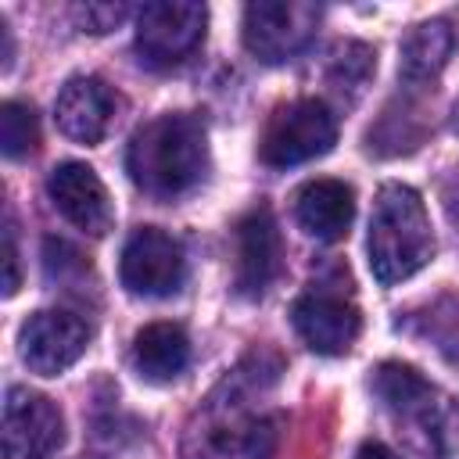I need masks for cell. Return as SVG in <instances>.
I'll use <instances>...</instances> for the list:
<instances>
[{"label": "cell", "mask_w": 459, "mask_h": 459, "mask_svg": "<svg viewBox=\"0 0 459 459\" xmlns=\"http://www.w3.org/2000/svg\"><path fill=\"white\" fill-rule=\"evenodd\" d=\"M276 380L280 359L273 351L244 355L190 416L183 459H269L280 416L265 402Z\"/></svg>", "instance_id": "cell-1"}, {"label": "cell", "mask_w": 459, "mask_h": 459, "mask_svg": "<svg viewBox=\"0 0 459 459\" xmlns=\"http://www.w3.org/2000/svg\"><path fill=\"white\" fill-rule=\"evenodd\" d=\"M208 129L197 115L186 111L143 122L126 147V172L133 186L154 201L190 194L208 176Z\"/></svg>", "instance_id": "cell-2"}, {"label": "cell", "mask_w": 459, "mask_h": 459, "mask_svg": "<svg viewBox=\"0 0 459 459\" xmlns=\"http://www.w3.org/2000/svg\"><path fill=\"white\" fill-rule=\"evenodd\" d=\"M369 269L380 287L416 276L434 258V230L423 197L405 183H384L369 215Z\"/></svg>", "instance_id": "cell-3"}, {"label": "cell", "mask_w": 459, "mask_h": 459, "mask_svg": "<svg viewBox=\"0 0 459 459\" xmlns=\"http://www.w3.org/2000/svg\"><path fill=\"white\" fill-rule=\"evenodd\" d=\"M290 323L298 337L316 351V355H344L359 330H362V312L355 305L348 273L319 276L312 280L290 305Z\"/></svg>", "instance_id": "cell-4"}, {"label": "cell", "mask_w": 459, "mask_h": 459, "mask_svg": "<svg viewBox=\"0 0 459 459\" xmlns=\"http://www.w3.org/2000/svg\"><path fill=\"white\" fill-rule=\"evenodd\" d=\"M337 143V118L319 97H298L280 104L258 140V158L269 169L305 165L323 158Z\"/></svg>", "instance_id": "cell-5"}, {"label": "cell", "mask_w": 459, "mask_h": 459, "mask_svg": "<svg viewBox=\"0 0 459 459\" xmlns=\"http://www.w3.org/2000/svg\"><path fill=\"white\" fill-rule=\"evenodd\" d=\"M319 18L323 11L305 0H258L244 7L240 36L258 61L283 65L312 43Z\"/></svg>", "instance_id": "cell-6"}, {"label": "cell", "mask_w": 459, "mask_h": 459, "mask_svg": "<svg viewBox=\"0 0 459 459\" xmlns=\"http://www.w3.org/2000/svg\"><path fill=\"white\" fill-rule=\"evenodd\" d=\"M118 280L136 298H169L186 283V251L172 233L140 226L122 247Z\"/></svg>", "instance_id": "cell-7"}, {"label": "cell", "mask_w": 459, "mask_h": 459, "mask_svg": "<svg viewBox=\"0 0 459 459\" xmlns=\"http://www.w3.org/2000/svg\"><path fill=\"white\" fill-rule=\"evenodd\" d=\"M204 25L201 4H143L136 11V54L151 68H176L204 43Z\"/></svg>", "instance_id": "cell-8"}, {"label": "cell", "mask_w": 459, "mask_h": 459, "mask_svg": "<svg viewBox=\"0 0 459 459\" xmlns=\"http://www.w3.org/2000/svg\"><path fill=\"white\" fill-rule=\"evenodd\" d=\"M369 387L430 459V437H434V427H437V416L445 405L437 387L420 369H412L405 362H380L369 377Z\"/></svg>", "instance_id": "cell-9"}, {"label": "cell", "mask_w": 459, "mask_h": 459, "mask_svg": "<svg viewBox=\"0 0 459 459\" xmlns=\"http://www.w3.org/2000/svg\"><path fill=\"white\" fill-rule=\"evenodd\" d=\"M4 459H47L65 441V416L61 409L29 387H7L4 394Z\"/></svg>", "instance_id": "cell-10"}, {"label": "cell", "mask_w": 459, "mask_h": 459, "mask_svg": "<svg viewBox=\"0 0 459 459\" xmlns=\"http://www.w3.org/2000/svg\"><path fill=\"white\" fill-rule=\"evenodd\" d=\"M90 344V326L75 312L39 308L18 330V355L39 377H57L82 359Z\"/></svg>", "instance_id": "cell-11"}, {"label": "cell", "mask_w": 459, "mask_h": 459, "mask_svg": "<svg viewBox=\"0 0 459 459\" xmlns=\"http://www.w3.org/2000/svg\"><path fill=\"white\" fill-rule=\"evenodd\" d=\"M283 269L280 226L269 204H255L237 222V273L233 287L240 298H262Z\"/></svg>", "instance_id": "cell-12"}, {"label": "cell", "mask_w": 459, "mask_h": 459, "mask_svg": "<svg viewBox=\"0 0 459 459\" xmlns=\"http://www.w3.org/2000/svg\"><path fill=\"white\" fill-rule=\"evenodd\" d=\"M47 194L54 208L82 233L104 237L115 222V208L108 197V186L86 161H61L47 176Z\"/></svg>", "instance_id": "cell-13"}, {"label": "cell", "mask_w": 459, "mask_h": 459, "mask_svg": "<svg viewBox=\"0 0 459 459\" xmlns=\"http://www.w3.org/2000/svg\"><path fill=\"white\" fill-rule=\"evenodd\" d=\"M118 93L97 79V75H72L57 100H54V118L57 129L75 140V143H100L118 115Z\"/></svg>", "instance_id": "cell-14"}, {"label": "cell", "mask_w": 459, "mask_h": 459, "mask_svg": "<svg viewBox=\"0 0 459 459\" xmlns=\"http://www.w3.org/2000/svg\"><path fill=\"white\" fill-rule=\"evenodd\" d=\"M294 219L316 240H341L355 219V194L341 179H312L294 194Z\"/></svg>", "instance_id": "cell-15"}, {"label": "cell", "mask_w": 459, "mask_h": 459, "mask_svg": "<svg viewBox=\"0 0 459 459\" xmlns=\"http://www.w3.org/2000/svg\"><path fill=\"white\" fill-rule=\"evenodd\" d=\"M190 362V337L179 323H147L133 337V366L147 384L176 380Z\"/></svg>", "instance_id": "cell-16"}, {"label": "cell", "mask_w": 459, "mask_h": 459, "mask_svg": "<svg viewBox=\"0 0 459 459\" xmlns=\"http://www.w3.org/2000/svg\"><path fill=\"white\" fill-rule=\"evenodd\" d=\"M452 29L448 22L434 18V22H420L416 29H409V36L402 39V61H398V75L405 82H430L448 54H452Z\"/></svg>", "instance_id": "cell-17"}, {"label": "cell", "mask_w": 459, "mask_h": 459, "mask_svg": "<svg viewBox=\"0 0 459 459\" xmlns=\"http://www.w3.org/2000/svg\"><path fill=\"white\" fill-rule=\"evenodd\" d=\"M420 337H427L452 366H459V298H437L423 312H416Z\"/></svg>", "instance_id": "cell-18"}, {"label": "cell", "mask_w": 459, "mask_h": 459, "mask_svg": "<svg viewBox=\"0 0 459 459\" xmlns=\"http://www.w3.org/2000/svg\"><path fill=\"white\" fill-rule=\"evenodd\" d=\"M39 143V122L36 111L22 100H4L0 104V151L4 158H25Z\"/></svg>", "instance_id": "cell-19"}, {"label": "cell", "mask_w": 459, "mask_h": 459, "mask_svg": "<svg viewBox=\"0 0 459 459\" xmlns=\"http://www.w3.org/2000/svg\"><path fill=\"white\" fill-rule=\"evenodd\" d=\"M377 54L366 47V43H341L337 50H333V61H330V82L337 86V90H359L366 79H369V72H373V61Z\"/></svg>", "instance_id": "cell-20"}, {"label": "cell", "mask_w": 459, "mask_h": 459, "mask_svg": "<svg viewBox=\"0 0 459 459\" xmlns=\"http://www.w3.org/2000/svg\"><path fill=\"white\" fill-rule=\"evenodd\" d=\"M430 459H459V402H445L434 437H430Z\"/></svg>", "instance_id": "cell-21"}, {"label": "cell", "mask_w": 459, "mask_h": 459, "mask_svg": "<svg viewBox=\"0 0 459 459\" xmlns=\"http://www.w3.org/2000/svg\"><path fill=\"white\" fill-rule=\"evenodd\" d=\"M126 14H129L126 4H86V7H75V18L90 32H111Z\"/></svg>", "instance_id": "cell-22"}, {"label": "cell", "mask_w": 459, "mask_h": 459, "mask_svg": "<svg viewBox=\"0 0 459 459\" xmlns=\"http://www.w3.org/2000/svg\"><path fill=\"white\" fill-rule=\"evenodd\" d=\"M4 269H7L4 294L11 298L18 290V247H14V219H11V212H7V222H4Z\"/></svg>", "instance_id": "cell-23"}, {"label": "cell", "mask_w": 459, "mask_h": 459, "mask_svg": "<svg viewBox=\"0 0 459 459\" xmlns=\"http://www.w3.org/2000/svg\"><path fill=\"white\" fill-rule=\"evenodd\" d=\"M355 459H398V455L384 441H362L359 452H355Z\"/></svg>", "instance_id": "cell-24"}, {"label": "cell", "mask_w": 459, "mask_h": 459, "mask_svg": "<svg viewBox=\"0 0 459 459\" xmlns=\"http://www.w3.org/2000/svg\"><path fill=\"white\" fill-rule=\"evenodd\" d=\"M452 122H455V133H459V100H455V111H452Z\"/></svg>", "instance_id": "cell-25"}]
</instances>
